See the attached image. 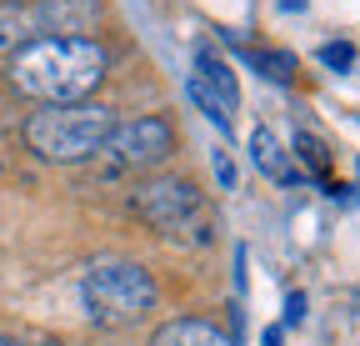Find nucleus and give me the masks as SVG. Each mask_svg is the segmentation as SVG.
<instances>
[{"label": "nucleus", "mask_w": 360, "mask_h": 346, "mask_svg": "<svg viewBox=\"0 0 360 346\" xmlns=\"http://www.w3.org/2000/svg\"><path fill=\"white\" fill-rule=\"evenodd\" d=\"M80 301H85V316L96 326H130L155 307V281L135 261H105V266L85 271Z\"/></svg>", "instance_id": "nucleus-3"}, {"label": "nucleus", "mask_w": 360, "mask_h": 346, "mask_svg": "<svg viewBox=\"0 0 360 346\" xmlns=\"http://www.w3.org/2000/svg\"><path fill=\"white\" fill-rule=\"evenodd\" d=\"M295 156L315 171V176H321V186H326V166H330V151H326V141L321 136H310V131H300L295 136Z\"/></svg>", "instance_id": "nucleus-12"}, {"label": "nucleus", "mask_w": 360, "mask_h": 346, "mask_svg": "<svg viewBox=\"0 0 360 346\" xmlns=\"http://www.w3.org/2000/svg\"><path fill=\"white\" fill-rule=\"evenodd\" d=\"M210 166H215L220 186H236V166H231V156H225V151H215V156H210Z\"/></svg>", "instance_id": "nucleus-15"}, {"label": "nucleus", "mask_w": 360, "mask_h": 346, "mask_svg": "<svg viewBox=\"0 0 360 346\" xmlns=\"http://www.w3.org/2000/svg\"><path fill=\"white\" fill-rule=\"evenodd\" d=\"M285 321H305V291H290L285 296Z\"/></svg>", "instance_id": "nucleus-16"}, {"label": "nucleus", "mask_w": 360, "mask_h": 346, "mask_svg": "<svg viewBox=\"0 0 360 346\" xmlns=\"http://www.w3.org/2000/svg\"><path fill=\"white\" fill-rule=\"evenodd\" d=\"M260 346H281V326H265V336H260Z\"/></svg>", "instance_id": "nucleus-17"}, {"label": "nucleus", "mask_w": 360, "mask_h": 346, "mask_svg": "<svg viewBox=\"0 0 360 346\" xmlns=\"http://www.w3.org/2000/svg\"><path fill=\"white\" fill-rule=\"evenodd\" d=\"M105 151L130 166V171H150L175 151V131L160 116H135V121H115V131L105 136Z\"/></svg>", "instance_id": "nucleus-5"}, {"label": "nucleus", "mask_w": 360, "mask_h": 346, "mask_svg": "<svg viewBox=\"0 0 360 346\" xmlns=\"http://www.w3.org/2000/svg\"><path fill=\"white\" fill-rule=\"evenodd\" d=\"M186 91H191V101H195V106H200V111H205V116H210V121L220 125V131H231V116H225V106H220V101H215V96L205 91V85H200L195 75H191V85H186Z\"/></svg>", "instance_id": "nucleus-13"}, {"label": "nucleus", "mask_w": 360, "mask_h": 346, "mask_svg": "<svg viewBox=\"0 0 360 346\" xmlns=\"http://www.w3.org/2000/svg\"><path fill=\"white\" fill-rule=\"evenodd\" d=\"M281 6H285V11H300V6H305V0H281Z\"/></svg>", "instance_id": "nucleus-18"}, {"label": "nucleus", "mask_w": 360, "mask_h": 346, "mask_svg": "<svg viewBox=\"0 0 360 346\" xmlns=\"http://www.w3.org/2000/svg\"><path fill=\"white\" fill-rule=\"evenodd\" d=\"M250 161H255L260 176L281 181V186H295V181H300V171H295L290 151L281 146V136L270 131V125H255V131H250Z\"/></svg>", "instance_id": "nucleus-8"}, {"label": "nucleus", "mask_w": 360, "mask_h": 346, "mask_svg": "<svg viewBox=\"0 0 360 346\" xmlns=\"http://www.w3.org/2000/svg\"><path fill=\"white\" fill-rule=\"evenodd\" d=\"M35 40H45L35 0H0V51L15 56V51L35 46Z\"/></svg>", "instance_id": "nucleus-7"}, {"label": "nucleus", "mask_w": 360, "mask_h": 346, "mask_svg": "<svg viewBox=\"0 0 360 346\" xmlns=\"http://www.w3.org/2000/svg\"><path fill=\"white\" fill-rule=\"evenodd\" d=\"M250 66H255L265 80L285 85V80H290V70H295V56H285V51H250Z\"/></svg>", "instance_id": "nucleus-11"}, {"label": "nucleus", "mask_w": 360, "mask_h": 346, "mask_svg": "<svg viewBox=\"0 0 360 346\" xmlns=\"http://www.w3.org/2000/svg\"><path fill=\"white\" fill-rule=\"evenodd\" d=\"M195 80L205 85V91H210L220 106H225V116L236 121V111H240V85H236V70L225 66L215 51H200V56H195Z\"/></svg>", "instance_id": "nucleus-10"}, {"label": "nucleus", "mask_w": 360, "mask_h": 346, "mask_svg": "<svg viewBox=\"0 0 360 346\" xmlns=\"http://www.w3.org/2000/svg\"><path fill=\"white\" fill-rule=\"evenodd\" d=\"M45 40H90L101 20V0H35Z\"/></svg>", "instance_id": "nucleus-6"}, {"label": "nucleus", "mask_w": 360, "mask_h": 346, "mask_svg": "<svg viewBox=\"0 0 360 346\" xmlns=\"http://www.w3.org/2000/svg\"><path fill=\"white\" fill-rule=\"evenodd\" d=\"M150 346H236L231 331H220L215 321H200V316H175L165 326H155Z\"/></svg>", "instance_id": "nucleus-9"}, {"label": "nucleus", "mask_w": 360, "mask_h": 346, "mask_svg": "<svg viewBox=\"0 0 360 346\" xmlns=\"http://www.w3.org/2000/svg\"><path fill=\"white\" fill-rule=\"evenodd\" d=\"M105 66L96 40H35L11 56V85L45 106H75L105 80Z\"/></svg>", "instance_id": "nucleus-1"}, {"label": "nucleus", "mask_w": 360, "mask_h": 346, "mask_svg": "<svg viewBox=\"0 0 360 346\" xmlns=\"http://www.w3.org/2000/svg\"><path fill=\"white\" fill-rule=\"evenodd\" d=\"M130 206H135V216H141V221H150L155 231L175 236V231H186L195 216H200V191H195L191 181L155 176V181H146V186H135Z\"/></svg>", "instance_id": "nucleus-4"}, {"label": "nucleus", "mask_w": 360, "mask_h": 346, "mask_svg": "<svg viewBox=\"0 0 360 346\" xmlns=\"http://www.w3.org/2000/svg\"><path fill=\"white\" fill-rule=\"evenodd\" d=\"M0 346H15V341H6V336H0Z\"/></svg>", "instance_id": "nucleus-19"}, {"label": "nucleus", "mask_w": 360, "mask_h": 346, "mask_svg": "<svg viewBox=\"0 0 360 346\" xmlns=\"http://www.w3.org/2000/svg\"><path fill=\"white\" fill-rule=\"evenodd\" d=\"M115 131V111L101 101H75V106H45L25 121V146L45 161H85L105 151V136Z\"/></svg>", "instance_id": "nucleus-2"}, {"label": "nucleus", "mask_w": 360, "mask_h": 346, "mask_svg": "<svg viewBox=\"0 0 360 346\" xmlns=\"http://www.w3.org/2000/svg\"><path fill=\"white\" fill-rule=\"evenodd\" d=\"M321 66L350 70V66H355V46H350V40H330V46H321Z\"/></svg>", "instance_id": "nucleus-14"}]
</instances>
